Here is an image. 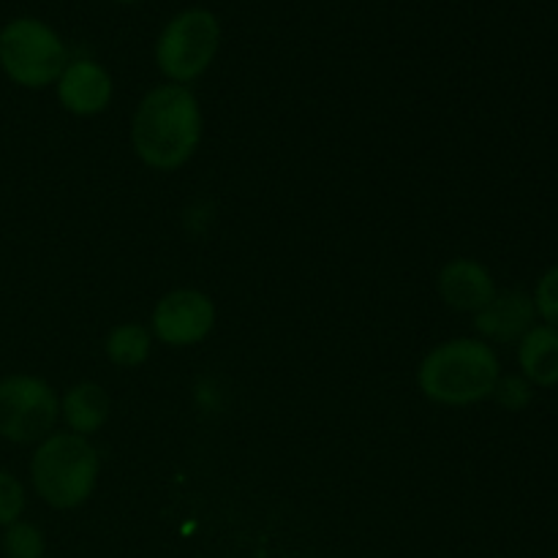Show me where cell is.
Instances as JSON below:
<instances>
[{
  "mask_svg": "<svg viewBox=\"0 0 558 558\" xmlns=\"http://www.w3.org/2000/svg\"><path fill=\"white\" fill-rule=\"evenodd\" d=\"M0 550H3L5 558H44L47 543H44L41 529L27 521H16L3 529Z\"/></svg>",
  "mask_w": 558,
  "mask_h": 558,
  "instance_id": "14",
  "label": "cell"
},
{
  "mask_svg": "<svg viewBox=\"0 0 558 558\" xmlns=\"http://www.w3.org/2000/svg\"><path fill=\"white\" fill-rule=\"evenodd\" d=\"M60 396L47 379L11 374L0 379V439L11 445H38L54 434Z\"/></svg>",
  "mask_w": 558,
  "mask_h": 558,
  "instance_id": "6",
  "label": "cell"
},
{
  "mask_svg": "<svg viewBox=\"0 0 558 558\" xmlns=\"http://www.w3.org/2000/svg\"><path fill=\"white\" fill-rule=\"evenodd\" d=\"M114 3H123V5H131V3H140V0H114Z\"/></svg>",
  "mask_w": 558,
  "mask_h": 558,
  "instance_id": "18",
  "label": "cell"
},
{
  "mask_svg": "<svg viewBox=\"0 0 558 558\" xmlns=\"http://www.w3.org/2000/svg\"><path fill=\"white\" fill-rule=\"evenodd\" d=\"M532 300H534V308H537V316L543 319V325L556 327L558 330V265L543 272Z\"/></svg>",
  "mask_w": 558,
  "mask_h": 558,
  "instance_id": "17",
  "label": "cell"
},
{
  "mask_svg": "<svg viewBox=\"0 0 558 558\" xmlns=\"http://www.w3.org/2000/svg\"><path fill=\"white\" fill-rule=\"evenodd\" d=\"M221 47V25L207 9H185L163 25L156 41L158 71L174 85L199 80Z\"/></svg>",
  "mask_w": 558,
  "mask_h": 558,
  "instance_id": "5",
  "label": "cell"
},
{
  "mask_svg": "<svg viewBox=\"0 0 558 558\" xmlns=\"http://www.w3.org/2000/svg\"><path fill=\"white\" fill-rule=\"evenodd\" d=\"M58 87V101L65 112L76 114V118H93L101 114L112 101V76L96 60H69L60 80L54 82Z\"/></svg>",
  "mask_w": 558,
  "mask_h": 558,
  "instance_id": "8",
  "label": "cell"
},
{
  "mask_svg": "<svg viewBox=\"0 0 558 558\" xmlns=\"http://www.w3.org/2000/svg\"><path fill=\"white\" fill-rule=\"evenodd\" d=\"M501 376L496 349L483 338H452L423 357L417 385L439 407H472L494 396Z\"/></svg>",
  "mask_w": 558,
  "mask_h": 558,
  "instance_id": "2",
  "label": "cell"
},
{
  "mask_svg": "<svg viewBox=\"0 0 558 558\" xmlns=\"http://www.w3.org/2000/svg\"><path fill=\"white\" fill-rule=\"evenodd\" d=\"M101 456L87 436L49 434L31 456V485L52 510H76L93 496Z\"/></svg>",
  "mask_w": 558,
  "mask_h": 558,
  "instance_id": "3",
  "label": "cell"
},
{
  "mask_svg": "<svg viewBox=\"0 0 558 558\" xmlns=\"http://www.w3.org/2000/svg\"><path fill=\"white\" fill-rule=\"evenodd\" d=\"M25 505H27L25 485H22L11 472L0 469V529L22 521Z\"/></svg>",
  "mask_w": 558,
  "mask_h": 558,
  "instance_id": "15",
  "label": "cell"
},
{
  "mask_svg": "<svg viewBox=\"0 0 558 558\" xmlns=\"http://www.w3.org/2000/svg\"><path fill=\"white\" fill-rule=\"evenodd\" d=\"M69 65V49L54 27L36 16H16L0 27V69L14 85L41 90Z\"/></svg>",
  "mask_w": 558,
  "mask_h": 558,
  "instance_id": "4",
  "label": "cell"
},
{
  "mask_svg": "<svg viewBox=\"0 0 558 558\" xmlns=\"http://www.w3.org/2000/svg\"><path fill=\"white\" fill-rule=\"evenodd\" d=\"M109 396L96 381H80L69 387L60 398V417L71 434L93 436L107 425L109 420Z\"/></svg>",
  "mask_w": 558,
  "mask_h": 558,
  "instance_id": "12",
  "label": "cell"
},
{
  "mask_svg": "<svg viewBox=\"0 0 558 558\" xmlns=\"http://www.w3.org/2000/svg\"><path fill=\"white\" fill-rule=\"evenodd\" d=\"M202 107L189 85L147 90L131 120V145L140 161L156 172H174L191 161L202 142Z\"/></svg>",
  "mask_w": 558,
  "mask_h": 558,
  "instance_id": "1",
  "label": "cell"
},
{
  "mask_svg": "<svg viewBox=\"0 0 558 558\" xmlns=\"http://www.w3.org/2000/svg\"><path fill=\"white\" fill-rule=\"evenodd\" d=\"M216 327V303L199 289H174L163 294L150 316L153 338L172 349L196 347Z\"/></svg>",
  "mask_w": 558,
  "mask_h": 558,
  "instance_id": "7",
  "label": "cell"
},
{
  "mask_svg": "<svg viewBox=\"0 0 558 558\" xmlns=\"http://www.w3.org/2000/svg\"><path fill=\"white\" fill-rule=\"evenodd\" d=\"M439 294L452 311L477 314L494 300L496 281L488 267L477 259H452L439 272Z\"/></svg>",
  "mask_w": 558,
  "mask_h": 558,
  "instance_id": "10",
  "label": "cell"
},
{
  "mask_svg": "<svg viewBox=\"0 0 558 558\" xmlns=\"http://www.w3.org/2000/svg\"><path fill=\"white\" fill-rule=\"evenodd\" d=\"M490 398H496V403H499L501 409H507V412H523V409L532 403L534 387L518 374L499 376V381H496L494 387V396Z\"/></svg>",
  "mask_w": 558,
  "mask_h": 558,
  "instance_id": "16",
  "label": "cell"
},
{
  "mask_svg": "<svg viewBox=\"0 0 558 558\" xmlns=\"http://www.w3.org/2000/svg\"><path fill=\"white\" fill-rule=\"evenodd\" d=\"M537 325V308L532 294L521 289L496 292L494 300L483 311L474 314V327L485 343H518L532 327Z\"/></svg>",
  "mask_w": 558,
  "mask_h": 558,
  "instance_id": "9",
  "label": "cell"
},
{
  "mask_svg": "<svg viewBox=\"0 0 558 558\" xmlns=\"http://www.w3.org/2000/svg\"><path fill=\"white\" fill-rule=\"evenodd\" d=\"M150 349L153 332L145 325H140V322L112 327L107 341H104V354L118 368H140L150 357Z\"/></svg>",
  "mask_w": 558,
  "mask_h": 558,
  "instance_id": "13",
  "label": "cell"
},
{
  "mask_svg": "<svg viewBox=\"0 0 558 558\" xmlns=\"http://www.w3.org/2000/svg\"><path fill=\"white\" fill-rule=\"evenodd\" d=\"M518 368L532 387L558 385V330L548 325H534L518 341Z\"/></svg>",
  "mask_w": 558,
  "mask_h": 558,
  "instance_id": "11",
  "label": "cell"
}]
</instances>
